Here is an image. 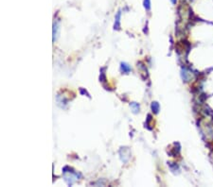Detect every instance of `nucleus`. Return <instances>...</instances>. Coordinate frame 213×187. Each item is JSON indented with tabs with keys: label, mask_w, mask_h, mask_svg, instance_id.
Listing matches in <instances>:
<instances>
[{
	"label": "nucleus",
	"mask_w": 213,
	"mask_h": 187,
	"mask_svg": "<svg viewBox=\"0 0 213 187\" xmlns=\"http://www.w3.org/2000/svg\"><path fill=\"white\" fill-rule=\"evenodd\" d=\"M144 7L147 10L151 9V0H144Z\"/></svg>",
	"instance_id": "nucleus-4"
},
{
	"label": "nucleus",
	"mask_w": 213,
	"mask_h": 187,
	"mask_svg": "<svg viewBox=\"0 0 213 187\" xmlns=\"http://www.w3.org/2000/svg\"><path fill=\"white\" fill-rule=\"evenodd\" d=\"M152 112H155V113L158 112V111H159V104L157 103V102H152Z\"/></svg>",
	"instance_id": "nucleus-3"
},
{
	"label": "nucleus",
	"mask_w": 213,
	"mask_h": 187,
	"mask_svg": "<svg viewBox=\"0 0 213 187\" xmlns=\"http://www.w3.org/2000/svg\"><path fill=\"white\" fill-rule=\"evenodd\" d=\"M121 69L123 71V73H129V72L131 71V67L126 63H121Z\"/></svg>",
	"instance_id": "nucleus-2"
},
{
	"label": "nucleus",
	"mask_w": 213,
	"mask_h": 187,
	"mask_svg": "<svg viewBox=\"0 0 213 187\" xmlns=\"http://www.w3.org/2000/svg\"><path fill=\"white\" fill-rule=\"evenodd\" d=\"M131 106H132V108H134V112H137L139 110V106L138 104H132Z\"/></svg>",
	"instance_id": "nucleus-5"
},
{
	"label": "nucleus",
	"mask_w": 213,
	"mask_h": 187,
	"mask_svg": "<svg viewBox=\"0 0 213 187\" xmlns=\"http://www.w3.org/2000/svg\"><path fill=\"white\" fill-rule=\"evenodd\" d=\"M120 16H121V13H120V11H118L117 14L116 15V23H115V28L116 29L120 28Z\"/></svg>",
	"instance_id": "nucleus-1"
},
{
	"label": "nucleus",
	"mask_w": 213,
	"mask_h": 187,
	"mask_svg": "<svg viewBox=\"0 0 213 187\" xmlns=\"http://www.w3.org/2000/svg\"><path fill=\"white\" fill-rule=\"evenodd\" d=\"M170 1H171V3H173V5H175L176 2H177V0H170Z\"/></svg>",
	"instance_id": "nucleus-6"
}]
</instances>
